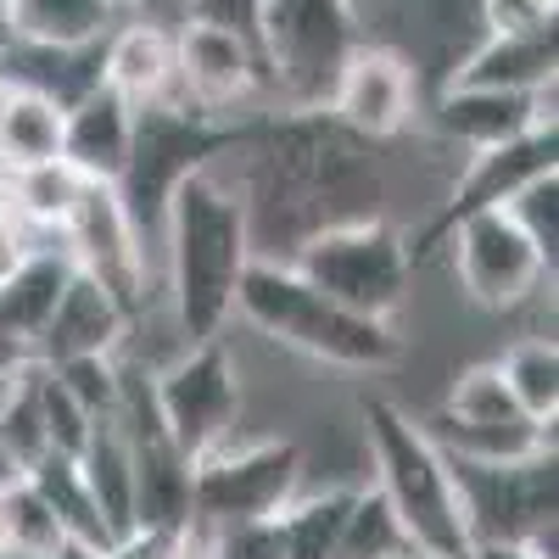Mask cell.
Here are the masks:
<instances>
[{"label": "cell", "mask_w": 559, "mask_h": 559, "mask_svg": "<svg viewBox=\"0 0 559 559\" xmlns=\"http://www.w3.org/2000/svg\"><path fill=\"white\" fill-rule=\"evenodd\" d=\"M7 102H12V79L0 73V112H7Z\"/></svg>", "instance_id": "cell-45"}, {"label": "cell", "mask_w": 559, "mask_h": 559, "mask_svg": "<svg viewBox=\"0 0 559 559\" xmlns=\"http://www.w3.org/2000/svg\"><path fill=\"white\" fill-rule=\"evenodd\" d=\"M358 419H364L369 464H376V492L392 503V515L408 532L414 554L419 559H464L471 554V532L459 521L448 459L426 437V426L381 392H369L358 403Z\"/></svg>", "instance_id": "cell-4"}, {"label": "cell", "mask_w": 559, "mask_h": 559, "mask_svg": "<svg viewBox=\"0 0 559 559\" xmlns=\"http://www.w3.org/2000/svg\"><path fill=\"white\" fill-rule=\"evenodd\" d=\"M543 174H559V129L543 123L521 140H509V146H492V152H471L459 168V179L448 185V197L437 202V213L414 229V236H403V252H408V269L419 274L442 247L448 236L464 224V218H476V213H492V207H509L532 179Z\"/></svg>", "instance_id": "cell-9"}, {"label": "cell", "mask_w": 559, "mask_h": 559, "mask_svg": "<svg viewBox=\"0 0 559 559\" xmlns=\"http://www.w3.org/2000/svg\"><path fill=\"white\" fill-rule=\"evenodd\" d=\"M39 403H45V437H51V453H68V459H79L84 453V442H90V419L73 397H68V386L51 376V369L39 364Z\"/></svg>", "instance_id": "cell-35"}, {"label": "cell", "mask_w": 559, "mask_h": 559, "mask_svg": "<svg viewBox=\"0 0 559 559\" xmlns=\"http://www.w3.org/2000/svg\"><path fill=\"white\" fill-rule=\"evenodd\" d=\"M324 112H331L347 134L369 140V146H386V140H397L419 118V73L397 45L364 39L353 51V62L342 68Z\"/></svg>", "instance_id": "cell-15"}, {"label": "cell", "mask_w": 559, "mask_h": 559, "mask_svg": "<svg viewBox=\"0 0 559 559\" xmlns=\"http://www.w3.org/2000/svg\"><path fill=\"white\" fill-rule=\"evenodd\" d=\"M57 559H96V554H90V548H73V543H62V548H57Z\"/></svg>", "instance_id": "cell-43"}, {"label": "cell", "mask_w": 559, "mask_h": 559, "mask_svg": "<svg viewBox=\"0 0 559 559\" xmlns=\"http://www.w3.org/2000/svg\"><path fill=\"white\" fill-rule=\"evenodd\" d=\"M84 191V179L57 157V163H39V168H17L12 174V202H17V218L28 229H51V236H62V224L73 213Z\"/></svg>", "instance_id": "cell-30"}, {"label": "cell", "mask_w": 559, "mask_h": 559, "mask_svg": "<svg viewBox=\"0 0 559 559\" xmlns=\"http://www.w3.org/2000/svg\"><path fill=\"white\" fill-rule=\"evenodd\" d=\"M102 84L140 107H185L179 102V51L174 28L157 17H129L102 45Z\"/></svg>", "instance_id": "cell-17"}, {"label": "cell", "mask_w": 559, "mask_h": 559, "mask_svg": "<svg viewBox=\"0 0 559 559\" xmlns=\"http://www.w3.org/2000/svg\"><path fill=\"white\" fill-rule=\"evenodd\" d=\"M241 157L247 168L236 191L247 207L252 258L263 263H292L302 241L336 224L381 218V157L331 112H258Z\"/></svg>", "instance_id": "cell-1"}, {"label": "cell", "mask_w": 559, "mask_h": 559, "mask_svg": "<svg viewBox=\"0 0 559 559\" xmlns=\"http://www.w3.org/2000/svg\"><path fill=\"white\" fill-rule=\"evenodd\" d=\"M302 487V448L292 437H263L247 448H213L191 464V526L218 532L280 515Z\"/></svg>", "instance_id": "cell-8"}, {"label": "cell", "mask_w": 559, "mask_h": 559, "mask_svg": "<svg viewBox=\"0 0 559 559\" xmlns=\"http://www.w3.org/2000/svg\"><path fill=\"white\" fill-rule=\"evenodd\" d=\"M207 559H286V537H280L274 515L269 521H241V526H218L202 532Z\"/></svg>", "instance_id": "cell-36"}, {"label": "cell", "mask_w": 559, "mask_h": 559, "mask_svg": "<svg viewBox=\"0 0 559 559\" xmlns=\"http://www.w3.org/2000/svg\"><path fill=\"white\" fill-rule=\"evenodd\" d=\"M123 7H129V12H134V17H152V12H157V7H163V0H123Z\"/></svg>", "instance_id": "cell-42"}, {"label": "cell", "mask_w": 559, "mask_h": 559, "mask_svg": "<svg viewBox=\"0 0 559 559\" xmlns=\"http://www.w3.org/2000/svg\"><path fill=\"white\" fill-rule=\"evenodd\" d=\"M129 331L123 308L96 286L90 274H73L57 313L45 319V331L34 336V364H68V358H112Z\"/></svg>", "instance_id": "cell-21"}, {"label": "cell", "mask_w": 559, "mask_h": 559, "mask_svg": "<svg viewBox=\"0 0 559 559\" xmlns=\"http://www.w3.org/2000/svg\"><path fill=\"white\" fill-rule=\"evenodd\" d=\"M236 313L263 331L269 342L292 347L302 358H319V364H336V369H392L403 358V336L381 319H364L342 302H331L324 292H313L308 280L292 269V263H263L252 258L241 286H236Z\"/></svg>", "instance_id": "cell-3"}, {"label": "cell", "mask_w": 559, "mask_h": 559, "mask_svg": "<svg viewBox=\"0 0 559 559\" xmlns=\"http://www.w3.org/2000/svg\"><path fill=\"white\" fill-rule=\"evenodd\" d=\"M543 7H559V0H543Z\"/></svg>", "instance_id": "cell-47"}, {"label": "cell", "mask_w": 559, "mask_h": 559, "mask_svg": "<svg viewBox=\"0 0 559 559\" xmlns=\"http://www.w3.org/2000/svg\"><path fill=\"white\" fill-rule=\"evenodd\" d=\"M185 23H202L218 34H236L241 45L258 51V28H263V0H185Z\"/></svg>", "instance_id": "cell-37"}, {"label": "cell", "mask_w": 559, "mask_h": 559, "mask_svg": "<svg viewBox=\"0 0 559 559\" xmlns=\"http://www.w3.org/2000/svg\"><path fill=\"white\" fill-rule=\"evenodd\" d=\"M174 51H179V102L218 118V123H241L269 112V79L252 45L236 34H218L202 23H179L174 28Z\"/></svg>", "instance_id": "cell-14"}, {"label": "cell", "mask_w": 559, "mask_h": 559, "mask_svg": "<svg viewBox=\"0 0 559 559\" xmlns=\"http://www.w3.org/2000/svg\"><path fill=\"white\" fill-rule=\"evenodd\" d=\"M34 247H39V241H34V229H28L23 218H7V224H0V280L17 274L23 258H28Z\"/></svg>", "instance_id": "cell-38"}, {"label": "cell", "mask_w": 559, "mask_h": 559, "mask_svg": "<svg viewBox=\"0 0 559 559\" xmlns=\"http://www.w3.org/2000/svg\"><path fill=\"white\" fill-rule=\"evenodd\" d=\"M163 247H168L174 319H179L185 347L224 336V324L236 319V286H241L247 263H252L241 191L224 185L213 168L191 174L168 197Z\"/></svg>", "instance_id": "cell-2"}, {"label": "cell", "mask_w": 559, "mask_h": 559, "mask_svg": "<svg viewBox=\"0 0 559 559\" xmlns=\"http://www.w3.org/2000/svg\"><path fill=\"white\" fill-rule=\"evenodd\" d=\"M129 17L123 0H0V34L39 51H96Z\"/></svg>", "instance_id": "cell-20"}, {"label": "cell", "mask_w": 559, "mask_h": 559, "mask_svg": "<svg viewBox=\"0 0 559 559\" xmlns=\"http://www.w3.org/2000/svg\"><path fill=\"white\" fill-rule=\"evenodd\" d=\"M134 140V107L118 90L96 84L73 107H62V163L90 185H118Z\"/></svg>", "instance_id": "cell-19"}, {"label": "cell", "mask_w": 559, "mask_h": 559, "mask_svg": "<svg viewBox=\"0 0 559 559\" xmlns=\"http://www.w3.org/2000/svg\"><path fill=\"white\" fill-rule=\"evenodd\" d=\"M0 515H7V532H12V559H57V548L68 543L28 476L0 481Z\"/></svg>", "instance_id": "cell-31"}, {"label": "cell", "mask_w": 559, "mask_h": 559, "mask_svg": "<svg viewBox=\"0 0 559 559\" xmlns=\"http://www.w3.org/2000/svg\"><path fill=\"white\" fill-rule=\"evenodd\" d=\"M292 269L331 302H342L364 319H381V324H392L403 313L408 286H414L403 229L386 213L358 218V224H336V229H324V236L302 241Z\"/></svg>", "instance_id": "cell-7"}, {"label": "cell", "mask_w": 559, "mask_h": 559, "mask_svg": "<svg viewBox=\"0 0 559 559\" xmlns=\"http://www.w3.org/2000/svg\"><path fill=\"white\" fill-rule=\"evenodd\" d=\"M509 213H515V224L526 229L532 247L543 252V263L554 269V258H559V174L532 179L526 191L509 202Z\"/></svg>", "instance_id": "cell-34"}, {"label": "cell", "mask_w": 559, "mask_h": 559, "mask_svg": "<svg viewBox=\"0 0 559 559\" xmlns=\"http://www.w3.org/2000/svg\"><path fill=\"white\" fill-rule=\"evenodd\" d=\"M331 559H419V554H414L408 532L397 526L392 503H386L376 487H358Z\"/></svg>", "instance_id": "cell-29"}, {"label": "cell", "mask_w": 559, "mask_h": 559, "mask_svg": "<svg viewBox=\"0 0 559 559\" xmlns=\"http://www.w3.org/2000/svg\"><path fill=\"white\" fill-rule=\"evenodd\" d=\"M62 247H68L73 269L96 280V286L123 308V319L134 324L140 308H146V247H140L112 185L84 179V191H79V202L62 224Z\"/></svg>", "instance_id": "cell-12"}, {"label": "cell", "mask_w": 559, "mask_h": 559, "mask_svg": "<svg viewBox=\"0 0 559 559\" xmlns=\"http://www.w3.org/2000/svg\"><path fill=\"white\" fill-rule=\"evenodd\" d=\"M73 274H79V269H73L68 247H34L17 274L0 280V331L34 342V336L45 331V319L57 313V302H62V292H68Z\"/></svg>", "instance_id": "cell-22"}, {"label": "cell", "mask_w": 559, "mask_h": 559, "mask_svg": "<svg viewBox=\"0 0 559 559\" xmlns=\"http://www.w3.org/2000/svg\"><path fill=\"white\" fill-rule=\"evenodd\" d=\"M358 45L364 17L353 0H263L258 62L269 79V112H324Z\"/></svg>", "instance_id": "cell-5"}, {"label": "cell", "mask_w": 559, "mask_h": 559, "mask_svg": "<svg viewBox=\"0 0 559 559\" xmlns=\"http://www.w3.org/2000/svg\"><path fill=\"white\" fill-rule=\"evenodd\" d=\"M7 218H17V202H12V174L0 168V224H7Z\"/></svg>", "instance_id": "cell-41"}, {"label": "cell", "mask_w": 559, "mask_h": 559, "mask_svg": "<svg viewBox=\"0 0 559 559\" xmlns=\"http://www.w3.org/2000/svg\"><path fill=\"white\" fill-rule=\"evenodd\" d=\"M448 459V453H442ZM448 481L471 543H526L543 526H559V464L554 453L521 464L448 459Z\"/></svg>", "instance_id": "cell-10"}, {"label": "cell", "mask_w": 559, "mask_h": 559, "mask_svg": "<svg viewBox=\"0 0 559 559\" xmlns=\"http://www.w3.org/2000/svg\"><path fill=\"white\" fill-rule=\"evenodd\" d=\"M0 453H7L12 476L34 471V464L51 453V437H45V403H39V364L17 369L12 381H0Z\"/></svg>", "instance_id": "cell-27"}, {"label": "cell", "mask_w": 559, "mask_h": 559, "mask_svg": "<svg viewBox=\"0 0 559 559\" xmlns=\"http://www.w3.org/2000/svg\"><path fill=\"white\" fill-rule=\"evenodd\" d=\"M247 129H252V118L218 123V118H202L191 107H140L134 112L129 163H123L112 191H118V202L134 224L140 247H146V236H163L168 197L191 174L218 168V157H236L247 146Z\"/></svg>", "instance_id": "cell-6"}, {"label": "cell", "mask_w": 559, "mask_h": 559, "mask_svg": "<svg viewBox=\"0 0 559 559\" xmlns=\"http://www.w3.org/2000/svg\"><path fill=\"white\" fill-rule=\"evenodd\" d=\"M431 123L448 146L492 152L509 146L543 123H554V90L548 96H509V90H476V84H442V96L431 102Z\"/></svg>", "instance_id": "cell-16"}, {"label": "cell", "mask_w": 559, "mask_h": 559, "mask_svg": "<svg viewBox=\"0 0 559 559\" xmlns=\"http://www.w3.org/2000/svg\"><path fill=\"white\" fill-rule=\"evenodd\" d=\"M152 397L163 414V431L185 453V464L224 448L241 419V369L229 358L224 336L185 347L163 376H152Z\"/></svg>", "instance_id": "cell-11"}, {"label": "cell", "mask_w": 559, "mask_h": 559, "mask_svg": "<svg viewBox=\"0 0 559 559\" xmlns=\"http://www.w3.org/2000/svg\"><path fill=\"white\" fill-rule=\"evenodd\" d=\"M442 419H459V426H521V408L509 397V386L498 381V364H471L464 376L453 381V392L437 408ZM537 426V419H532Z\"/></svg>", "instance_id": "cell-32"}, {"label": "cell", "mask_w": 559, "mask_h": 559, "mask_svg": "<svg viewBox=\"0 0 559 559\" xmlns=\"http://www.w3.org/2000/svg\"><path fill=\"white\" fill-rule=\"evenodd\" d=\"M0 559H12V532H7V515H0Z\"/></svg>", "instance_id": "cell-44"}, {"label": "cell", "mask_w": 559, "mask_h": 559, "mask_svg": "<svg viewBox=\"0 0 559 559\" xmlns=\"http://www.w3.org/2000/svg\"><path fill=\"white\" fill-rule=\"evenodd\" d=\"M23 476L34 481V492L45 498V509L57 515V526H62V537H68L73 548H90V554H107V548H112V532H107L96 498H90V487H84L79 459L45 453L34 471H23Z\"/></svg>", "instance_id": "cell-24"}, {"label": "cell", "mask_w": 559, "mask_h": 559, "mask_svg": "<svg viewBox=\"0 0 559 559\" xmlns=\"http://www.w3.org/2000/svg\"><path fill=\"white\" fill-rule=\"evenodd\" d=\"M45 369L68 386V397L90 419H107L118 408V364L112 358H68V364H45Z\"/></svg>", "instance_id": "cell-33"}, {"label": "cell", "mask_w": 559, "mask_h": 559, "mask_svg": "<svg viewBox=\"0 0 559 559\" xmlns=\"http://www.w3.org/2000/svg\"><path fill=\"white\" fill-rule=\"evenodd\" d=\"M559 73V39L554 28L532 34H476L453 62L448 84H476V90H509V96H548Z\"/></svg>", "instance_id": "cell-18"}, {"label": "cell", "mask_w": 559, "mask_h": 559, "mask_svg": "<svg viewBox=\"0 0 559 559\" xmlns=\"http://www.w3.org/2000/svg\"><path fill=\"white\" fill-rule=\"evenodd\" d=\"M358 487H324L308 498H292L286 509L274 515L280 537H286V559H331L336 537L347 526V509H353Z\"/></svg>", "instance_id": "cell-28"}, {"label": "cell", "mask_w": 559, "mask_h": 559, "mask_svg": "<svg viewBox=\"0 0 559 559\" xmlns=\"http://www.w3.org/2000/svg\"><path fill=\"white\" fill-rule=\"evenodd\" d=\"M62 157V107L34 96V90H12L7 112H0V168H39Z\"/></svg>", "instance_id": "cell-25"}, {"label": "cell", "mask_w": 559, "mask_h": 559, "mask_svg": "<svg viewBox=\"0 0 559 559\" xmlns=\"http://www.w3.org/2000/svg\"><path fill=\"white\" fill-rule=\"evenodd\" d=\"M34 364V342H23V336H12V331H0V381H12L17 369H28Z\"/></svg>", "instance_id": "cell-39"}, {"label": "cell", "mask_w": 559, "mask_h": 559, "mask_svg": "<svg viewBox=\"0 0 559 559\" xmlns=\"http://www.w3.org/2000/svg\"><path fill=\"white\" fill-rule=\"evenodd\" d=\"M464 559H537L526 543H471Z\"/></svg>", "instance_id": "cell-40"}, {"label": "cell", "mask_w": 559, "mask_h": 559, "mask_svg": "<svg viewBox=\"0 0 559 559\" xmlns=\"http://www.w3.org/2000/svg\"><path fill=\"white\" fill-rule=\"evenodd\" d=\"M353 7H381V0H353Z\"/></svg>", "instance_id": "cell-46"}, {"label": "cell", "mask_w": 559, "mask_h": 559, "mask_svg": "<svg viewBox=\"0 0 559 559\" xmlns=\"http://www.w3.org/2000/svg\"><path fill=\"white\" fill-rule=\"evenodd\" d=\"M442 252L453 258V274H459L464 297L481 302V308H498V313L503 308H521L543 286V274H554L509 207L464 218L453 236H448Z\"/></svg>", "instance_id": "cell-13"}, {"label": "cell", "mask_w": 559, "mask_h": 559, "mask_svg": "<svg viewBox=\"0 0 559 559\" xmlns=\"http://www.w3.org/2000/svg\"><path fill=\"white\" fill-rule=\"evenodd\" d=\"M498 381L509 386L515 408L537 426H554L559 419V347L554 336H526L498 358Z\"/></svg>", "instance_id": "cell-26"}, {"label": "cell", "mask_w": 559, "mask_h": 559, "mask_svg": "<svg viewBox=\"0 0 559 559\" xmlns=\"http://www.w3.org/2000/svg\"><path fill=\"white\" fill-rule=\"evenodd\" d=\"M79 471H84V487H90V498H96L112 543H123L134 532V464H129V442H123L112 414L90 426V442L79 453Z\"/></svg>", "instance_id": "cell-23"}]
</instances>
